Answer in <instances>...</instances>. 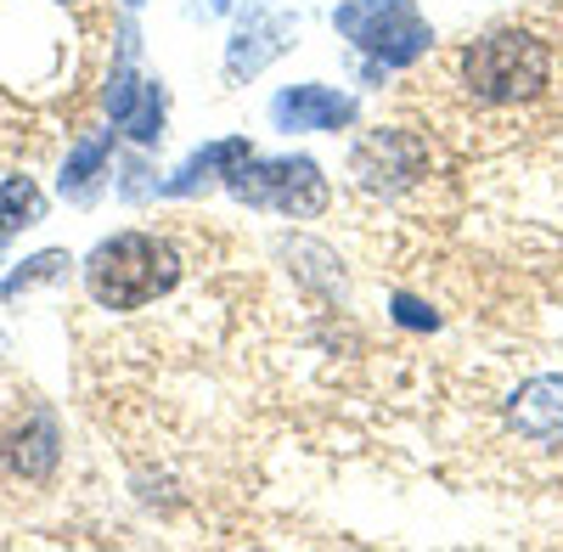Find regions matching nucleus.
<instances>
[{
  "instance_id": "nucleus-1",
  "label": "nucleus",
  "mask_w": 563,
  "mask_h": 552,
  "mask_svg": "<svg viewBox=\"0 0 563 552\" xmlns=\"http://www.w3.org/2000/svg\"><path fill=\"white\" fill-rule=\"evenodd\" d=\"M175 276H180L175 249L147 238V232H113L85 260V288H90V299H97L102 310H141V305H153L158 294L175 288Z\"/></svg>"
},
{
  "instance_id": "nucleus-2",
  "label": "nucleus",
  "mask_w": 563,
  "mask_h": 552,
  "mask_svg": "<svg viewBox=\"0 0 563 552\" xmlns=\"http://www.w3.org/2000/svg\"><path fill=\"white\" fill-rule=\"evenodd\" d=\"M552 74V57L536 34H519V29H501V34H485L474 52L462 57V85L474 90L479 102H530L541 97V85Z\"/></svg>"
},
{
  "instance_id": "nucleus-3",
  "label": "nucleus",
  "mask_w": 563,
  "mask_h": 552,
  "mask_svg": "<svg viewBox=\"0 0 563 552\" xmlns=\"http://www.w3.org/2000/svg\"><path fill=\"white\" fill-rule=\"evenodd\" d=\"M225 187H231V198L294 214V220H310L327 209V175L310 158H243L225 175Z\"/></svg>"
},
{
  "instance_id": "nucleus-4",
  "label": "nucleus",
  "mask_w": 563,
  "mask_h": 552,
  "mask_svg": "<svg viewBox=\"0 0 563 552\" xmlns=\"http://www.w3.org/2000/svg\"><path fill=\"white\" fill-rule=\"evenodd\" d=\"M366 57H378L389 68L400 63H417L422 52H429V23H422V12L411 7V0H350V7H339L333 18Z\"/></svg>"
},
{
  "instance_id": "nucleus-5",
  "label": "nucleus",
  "mask_w": 563,
  "mask_h": 552,
  "mask_svg": "<svg viewBox=\"0 0 563 552\" xmlns=\"http://www.w3.org/2000/svg\"><path fill=\"white\" fill-rule=\"evenodd\" d=\"M422 164H429V153H422V142L406 135V130H378V135H366V142L355 147V175H361V187H372V192L411 187V180L422 175Z\"/></svg>"
},
{
  "instance_id": "nucleus-6",
  "label": "nucleus",
  "mask_w": 563,
  "mask_h": 552,
  "mask_svg": "<svg viewBox=\"0 0 563 552\" xmlns=\"http://www.w3.org/2000/svg\"><path fill=\"white\" fill-rule=\"evenodd\" d=\"M108 113L119 130H130L141 147H153L164 135V90L153 79H135L130 68H113V85H108Z\"/></svg>"
},
{
  "instance_id": "nucleus-7",
  "label": "nucleus",
  "mask_w": 563,
  "mask_h": 552,
  "mask_svg": "<svg viewBox=\"0 0 563 552\" xmlns=\"http://www.w3.org/2000/svg\"><path fill=\"white\" fill-rule=\"evenodd\" d=\"M276 130H344L355 124V102L339 97L333 85H294L271 102Z\"/></svg>"
},
{
  "instance_id": "nucleus-8",
  "label": "nucleus",
  "mask_w": 563,
  "mask_h": 552,
  "mask_svg": "<svg viewBox=\"0 0 563 552\" xmlns=\"http://www.w3.org/2000/svg\"><path fill=\"white\" fill-rule=\"evenodd\" d=\"M288 34H294L288 18H276L271 7H254V12L243 18L238 40H231V52H225V79H249V74H260V68L282 52V45H288Z\"/></svg>"
},
{
  "instance_id": "nucleus-9",
  "label": "nucleus",
  "mask_w": 563,
  "mask_h": 552,
  "mask_svg": "<svg viewBox=\"0 0 563 552\" xmlns=\"http://www.w3.org/2000/svg\"><path fill=\"white\" fill-rule=\"evenodd\" d=\"M512 418H519L525 434H563V378H536L519 389V406H512Z\"/></svg>"
},
{
  "instance_id": "nucleus-10",
  "label": "nucleus",
  "mask_w": 563,
  "mask_h": 552,
  "mask_svg": "<svg viewBox=\"0 0 563 552\" xmlns=\"http://www.w3.org/2000/svg\"><path fill=\"white\" fill-rule=\"evenodd\" d=\"M243 158H254V153H249V142H214V147H203L198 158H186V169H180L175 180H164V192H175V198H180V192H198L203 180L231 175Z\"/></svg>"
},
{
  "instance_id": "nucleus-11",
  "label": "nucleus",
  "mask_w": 563,
  "mask_h": 552,
  "mask_svg": "<svg viewBox=\"0 0 563 552\" xmlns=\"http://www.w3.org/2000/svg\"><path fill=\"white\" fill-rule=\"evenodd\" d=\"M108 153H113V130H102V135H90V142H79L74 158H68V169H63V198H90V187H97V175H102Z\"/></svg>"
},
{
  "instance_id": "nucleus-12",
  "label": "nucleus",
  "mask_w": 563,
  "mask_h": 552,
  "mask_svg": "<svg viewBox=\"0 0 563 552\" xmlns=\"http://www.w3.org/2000/svg\"><path fill=\"white\" fill-rule=\"evenodd\" d=\"M40 209H45V198H40V187L29 175H12L7 187H0V243H12L23 225H34L40 220Z\"/></svg>"
},
{
  "instance_id": "nucleus-13",
  "label": "nucleus",
  "mask_w": 563,
  "mask_h": 552,
  "mask_svg": "<svg viewBox=\"0 0 563 552\" xmlns=\"http://www.w3.org/2000/svg\"><path fill=\"white\" fill-rule=\"evenodd\" d=\"M63 271H68V254H63V249H45V254H34L23 271H12V276H7V299H23L29 288L52 283V276H63Z\"/></svg>"
},
{
  "instance_id": "nucleus-14",
  "label": "nucleus",
  "mask_w": 563,
  "mask_h": 552,
  "mask_svg": "<svg viewBox=\"0 0 563 552\" xmlns=\"http://www.w3.org/2000/svg\"><path fill=\"white\" fill-rule=\"evenodd\" d=\"M395 316L406 321V328H434V310H422V305H417V299H406V294L395 299Z\"/></svg>"
},
{
  "instance_id": "nucleus-15",
  "label": "nucleus",
  "mask_w": 563,
  "mask_h": 552,
  "mask_svg": "<svg viewBox=\"0 0 563 552\" xmlns=\"http://www.w3.org/2000/svg\"><path fill=\"white\" fill-rule=\"evenodd\" d=\"M124 7H141V0H124Z\"/></svg>"
}]
</instances>
